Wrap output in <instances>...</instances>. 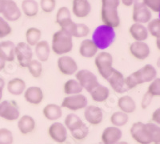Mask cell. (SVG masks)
I'll list each match as a JSON object with an SVG mask.
<instances>
[{"mask_svg":"<svg viewBox=\"0 0 160 144\" xmlns=\"http://www.w3.org/2000/svg\"><path fill=\"white\" fill-rule=\"evenodd\" d=\"M132 139L138 144H159L160 128L154 122H136L130 129Z\"/></svg>","mask_w":160,"mask_h":144,"instance_id":"cell-1","label":"cell"},{"mask_svg":"<svg viewBox=\"0 0 160 144\" xmlns=\"http://www.w3.org/2000/svg\"><path fill=\"white\" fill-rule=\"evenodd\" d=\"M157 77V70L151 64H146L145 66L138 71L126 77V84L128 90H132L137 86L150 82Z\"/></svg>","mask_w":160,"mask_h":144,"instance_id":"cell-2","label":"cell"},{"mask_svg":"<svg viewBox=\"0 0 160 144\" xmlns=\"http://www.w3.org/2000/svg\"><path fill=\"white\" fill-rule=\"evenodd\" d=\"M73 47V37L69 34L60 29L53 34L51 49L55 55L58 56L68 55L72 51Z\"/></svg>","mask_w":160,"mask_h":144,"instance_id":"cell-3","label":"cell"},{"mask_svg":"<svg viewBox=\"0 0 160 144\" xmlns=\"http://www.w3.org/2000/svg\"><path fill=\"white\" fill-rule=\"evenodd\" d=\"M115 29L102 24L95 28L93 32L92 40L98 50L104 51L112 45L115 40Z\"/></svg>","mask_w":160,"mask_h":144,"instance_id":"cell-4","label":"cell"},{"mask_svg":"<svg viewBox=\"0 0 160 144\" xmlns=\"http://www.w3.org/2000/svg\"><path fill=\"white\" fill-rule=\"evenodd\" d=\"M113 64L114 58L109 52L102 51L95 55V65L99 75L104 79H107L114 70Z\"/></svg>","mask_w":160,"mask_h":144,"instance_id":"cell-5","label":"cell"},{"mask_svg":"<svg viewBox=\"0 0 160 144\" xmlns=\"http://www.w3.org/2000/svg\"><path fill=\"white\" fill-rule=\"evenodd\" d=\"M20 117V109L15 100H3L0 102V118L13 122Z\"/></svg>","mask_w":160,"mask_h":144,"instance_id":"cell-6","label":"cell"},{"mask_svg":"<svg viewBox=\"0 0 160 144\" xmlns=\"http://www.w3.org/2000/svg\"><path fill=\"white\" fill-rule=\"evenodd\" d=\"M75 79H77L82 89L90 93L95 87L99 84L96 75L89 70L82 69L75 73Z\"/></svg>","mask_w":160,"mask_h":144,"instance_id":"cell-7","label":"cell"},{"mask_svg":"<svg viewBox=\"0 0 160 144\" xmlns=\"http://www.w3.org/2000/svg\"><path fill=\"white\" fill-rule=\"evenodd\" d=\"M33 55L32 48L26 42H20L15 45V55L18 65L22 68H27L33 59Z\"/></svg>","mask_w":160,"mask_h":144,"instance_id":"cell-8","label":"cell"},{"mask_svg":"<svg viewBox=\"0 0 160 144\" xmlns=\"http://www.w3.org/2000/svg\"><path fill=\"white\" fill-rule=\"evenodd\" d=\"M132 19L134 22L147 24L152 18V13L141 0H135L133 3Z\"/></svg>","mask_w":160,"mask_h":144,"instance_id":"cell-9","label":"cell"},{"mask_svg":"<svg viewBox=\"0 0 160 144\" xmlns=\"http://www.w3.org/2000/svg\"><path fill=\"white\" fill-rule=\"evenodd\" d=\"M88 101L85 95L81 94L68 95L62 100L61 107L71 111L83 110L88 106Z\"/></svg>","mask_w":160,"mask_h":144,"instance_id":"cell-10","label":"cell"},{"mask_svg":"<svg viewBox=\"0 0 160 144\" xmlns=\"http://www.w3.org/2000/svg\"><path fill=\"white\" fill-rule=\"evenodd\" d=\"M100 15L103 25L108 26L113 29L118 28L120 26L121 20H120L118 8L102 7Z\"/></svg>","mask_w":160,"mask_h":144,"instance_id":"cell-11","label":"cell"},{"mask_svg":"<svg viewBox=\"0 0 160 144\" xmlns=\"http://www.w3.org/2000/svg\"><path fill=\"white\" fill-rule=\"evenodd\" d=\"M1 14L8 22H16L22 17V11L14 0H2Z\"/></svg>","mask_w":160,"mask_h":144,"instance_id":"cell-12","label":"cell"},{"mask_svg":"<svg viewBox=\"0 0 160 144\" xmlns=\"http://www.w3.org/2000/svg\"><path fill=\"white\" fill-rule=\"evenodd\" d=\"M106 80L108 81L110 87L112 88V90L115 93L123 94L129 91L127 87V84H126L124 75L115 68Z\"/></svg>","mask_w":160,"mask_h":144,"instance_id":"cell-13","label":"cell"},{"mask_svg":"<svg viewBox=\"0 0 160 144\" xmlns=\"http://www.w3.org/2000/svg\"><path fill=\"white\" fill-rule=\"evenodd\" d=\"M57 67L59 72L63 75H75L78 71V63L76 61L69 55H61L57 60Z\"/></svg>","mask_w":160,"mask_h":144,"instance_id":"cell-14","label":"cell"},{"mask_svg":"<svg viewBox=\"0 0 160 144\" xmlns=\"http://www.w3.org/2000/svg\"><path fill=\"white\" fill-rule=\"evenodd\" d=\"M129 52L133 58L139 61H143L151 55V48L143 41H134L129 47Z\"/></svg>","mask_w":160,"mask_h":144,"instance_id":"cell-15","label":"cell"},{"mask_svg":"<svg viewBox=\"0 0 160 144\" xmlns=\"http://www.w3.org/2000/svg\"><path fill=\"white\" fill-rule=\"evenodd\" d=\"M48 135L53 141L62 144L68 139V129L61 122H55L51 124L48 128Z\"/></svg>","mask_w":160,"mask_h":144,"instance_id":"cell-16","label":"cell"},{"mask_svg":"<svg viewBox=\"0 0 160 144\" xmlns=\"http://www.w3.org/2000/svg\"><path fill=\"white\" fill-rule=\"evenodd\" d=\"M84 119L92 126L99 125L103 119L102 110L95 105H88L84 108Z\"/></svg>","mask_w":160,"mask_h":144,"instance_id":"cell-17","label":"cell"},{"mask_svg":"<svg viewBox=\"0 0 160 144\" xmlns=\"http://www.w3.org/2000/svg\"><path fill=\"white\" fill-rule=\"evenodd\" d=\"M23 96L26 102L35 106L39 105L44 99V94L42 88L37 86H31L26 88Z\"/></svg>","mask_w":160,"mask_h":144,"instance_id":"cell-18","label":"cell"},{"mask_svg":"<svg viewBox=\"0 0 160 144\" xmlns=\"http://www.w3.org/2000/svg\"><path fill=\"white\" fill-rule=\"evenodd\" d=\"M122 132L119 127L115 126L105 128L101 135V141L102 144H116L121 140Z\"/></svg>","mask_w":160,"mask_h":144,"instance_id":"cell-19","label":"cell"},{"mask_svg":"<svg viewBox=\"0 0 160 144\" xmlns=\"http://www.w3.org/2000/svg\"><path fill=\"white\" fill-rule=\"evenodd\" d=\"M91 11V6L88 0H73L72 13L76 18H87Z\"/></svg>","mask_w":160,"mask_h":144,"instance_id":"cell-20","label":"cell"},{"mask_svg":"<svg viewBox=\"0 0 160 144\" xmlns=\"http://www.w3.org/2000/svg\"><path fill=\"white\" fill-rule=\"evenodd\" d=\"M36 128V122L32 116L24 115L18 119V129L22 135H29Z\"/></svg>","mask_w":160,"mask_h":144,"instance_id":"cell-21","label":"cell"},{"mask_svg":"<svg viewBox=\"0 0 160 144\" xmlns=\"http://www.w3.org/2000/svg\"><path fill=\"white\" fill-rule=\"evenodd\" d=\"M98 49L92 39H84L81 42L78 48V53L82 58H95L98 54Z\"/></svg>","mask_w":160,"mask_h":144,"instance_id":"cell-22","label":"cell"},{"mask_svg":"<svg viewBox=\"0 0 160 144\" xmlns=\"http://www.w3.org/2000/svg\"><path fill=\"white\" fill-rule=\"evenodd\" d=\"M51 49L49 42L46 40H40L35 46V54L37 59L41 62L48 61L51 55Z\"/></svg>","mask_w":160,"mask_h":144,"instance_id":"cell-23","label":"cell"},{"mask_svg":"<svg viewBox=\"0 0 160 144\" xmlns=\"http://www.w3.org/2000/svg\"><path fill=\"white\" fill-rule=\"evenodd\" d=\"M129 34L135 41L147 40L149 36L148 29L144 24L134 22L129 27Z\"/></svg>","mask_w":160,"mask_h":144,"instance_id":"cell-24","label":"cell"},{"mask_svg":"<svg viewBox=\"0 0 160 144\" xmlns=\"http://www.w3.org/2000/svg\"><path fill=\"white\" fill-rule=\"evenodd\" d=\"M7 89L9 94L14 96H19L23 95L24 91L27 88V84L22 78H14L8 82Z\"/></svg>","mask_w":160,"mask_h":144,"instance_id":"cell-25","label":"cell"},{"mask_svg":"<svg viewBox=\"0 0 160 144\" xmlns=\"http://www.w3.org/2000/svg\"><path fill=\"white\" fill-rule=\"evenodd\" d=\"M62 107L55 103H49L44 107L42 114L46 119L49 121H57L62 116Z\"/></svg>","mask_w":160,"mask_h":144,"instance_id":"cell-26","label":"cell"},{"mask_svg":"<svg viewBox=\"0 0 160 144\" xmlns=\"http://www.w3.org/2000/svg\"><path fill=\"white\" fill-rule=\"evenodd\" d=\"M15 44L11 40H4L0 42V55L7 62H13L15 60Z\"/></svg>","mask_w":160,"mask_h":144,"instance_id":"cell-27","label":"cell"},{"mask_svg":"<svg viewBox=\"0 0 160 144\" xmlns=\"http://www.w3.org/2000/svg\"><path fill=\"white\" fill-rule=\"evenodd\" d=\"M118 107L122 112L128 115L134 113L136 111V102L130 95H122L118 100Z\"/></svg>","mask_w":160,"mask_h":144,"instance_id":"cell-28","label":"cell"},{"mask_svg":"<svg viewBox=\"0 0 160 144\" xmlns=\"http://www.w3.org/2000/svg\"><path fill=\"white\" fill-rule=\"evenodd\" d=\"M91 99L95 102H103L108 100L110 96V90L102 84H98L90 92Z\"/></svg>","mask_w":160,"mask_h":144,"instance_id":"cell-29","label":"cell"},{"mask_svg":"<svg viewBox=\"0 0 160 144\" xmlns=\"http://www.w3.org/2000/svg\"><path fill=\"white\" fill-rule=\"evenodd\" d=\"M21 11L25 16L34 18L38 14L39 5L35 0H23L21 3Z\"/></svg>","mask_w":160,"mask_h":144,"instance_id":"cell-30","label":"cell"},{"mask_svg":"<svg viewBox=\"0 0 160 144\" xmlns=\"http://www.w3.org/2000/svg\"><path fill=\"white\" fill-rule=\"evenodd\" d=\"M26 42L31 47H35L42 38V31L37 27H30L25 33Z\"/></svg>","mask_w":160,"mask_h":144,"instance_id":"cell-31","label":"cell"},{"mask_svg":"<svg viewBox=\"0 0 160 144\" xmlns=\"http://www.w3.org/2000/svg\"><path fill=\"white\" fill-rule=\"evenodd\" d=\"M83 91L82 86L75 78H71L66 81L63 85V91L67 95L81 94Z\"/></svg>","mask_w":160,"mask_h":144,"instance_id":"cell-32","label":"cell"},{"mask_svg":"<svg viewBox=\"0 0 160 144\" xmlns=\"http://www.w3.org/2000/svg\"><path fill=\"white\" fill-rule=\"evenodd\" d=\"M110 121L113 126L121 127L128 123L129 121V115L121 111H115L110 117Z\"/></svg>","mask_w":160,"mask_h":144,"instance_id":"cell-33","label":"cell"},{"mask_svg":"<svg viewBox=\"0 0 160 144\" xmlns=\"http://www.w3.org/2000/svg\"><path fill=\"white\" fill-rule=\"evenodd\" d=\"M82 123H83V122H82V119H80V117L74 113L68 115L64 119V125H65L67 129L69 130L70 132L79 127Z\"/></svg>","mask_w":160,"mask_h":144,"instance_id":"cell-34","label":"cell"},{"mask_svg":"<svg viewBox=\"0 0 160 144\" xmlns=\"http://www.w3.org/2000/svg\"><path fill=\"white\" fill-rule=\"evenodd\" d=\"M29 73L35 78H39L42 74V62L38 59H32L27 67Z\"/></svg>","mask_w":160,"mask_h":144,"instance_id":"cell-35","label":"cell"},{"mask_svg":"<svg viewBox=\"0 0 160 144\" xmlns=\"http://www.w3.org/2000/svg\"><path fill=\"white\" fill-rule=\"evenodd\" d=\"M147 29L148 34L155 38H160V19L158 18H151L148 22Z\"/></svg>","mask_w":160,"mask_h":144,"instance_id":"cell-36","label":"cell"},{"mask_svg":"<svg viewBox=\"0 0 160 144\" xmlns=\"http://www.w3.org/2000/svg\"><path fill=\"white\" fill-rule=\"evenodd\" d=\"M71 135H72L73 138L75 139H76V140H83V139H85L88 136V134H89V128H88V127L83 122L79 127H78L77 129L71 132Z\"/></svg>","mask_w":160,"mask_h":144,"instance_id":"cell-37","label":"cell"},{"mask_svg":"<svg viewBox=\"0 0 160 144\" xmlns=\"http://www.w3.org/2000/svg\"><path fill=\"white\" fill-rule=\"evenodd\" d=\"M58 25L60 27V30H62L64 32L69 34L70 35H71L73 37L76 23L72 20V18L65 19V20L62 21V22H58Z\"/></svg>","mask_w":160,"mask_h":144,"instance_id":"cell-38","label":"cell"},{"mask_svg":"<svg viewBox=\"0 0 160 144\" xmlns=\"http://www.w3.org/2000/svg\"><path fill=\"white\" fill-rule=\"evenodd\" d=\"M90 32H91V29L88 25L84 23H76L73 38H85L89 35Z\"/></svg>","mask_w":160,"mask_h":144,"instance_id":"cell-39","label":"cell"},{"mask_svg":"<svg viewBox=\"0 0 160 144\" xmlns=\"http://www.w3.org/2000/svg\"><path fill=\"white\" fill-rule=\"evenodd\" d=\"M12 33V27L9 22L3 17L0 16V38H4Z\"/></svg>","mask_w":160,"mask_h":144,"instance_id":"cell-40","label":"cell"},{"mask_svg":"<svg viewBox=\"0 0 160 144\" xmlns=\"http://www.w3.org/2000/svg\"><path fill=\"white\" fill-rule=\"evenodd\" d=\"M151 97L160 96V78H155L154 80L150 82V85L148 86V91H147Z\"/></svg>","mask_w":160,"mask_h":144,"instance_id":"cell-41","label":"cell"},{"mask_svg":"<svg viewBox=\"0 0 160 144\" xmlns=\"http://www.w3.org/2000/svg\"><path fill=\"white\" fill-rule=\"evenodd\" d=\"M39 9L46 14H51L56 7V0H40Z\"/></svg>","mask_w":160,"mask_h":144,"instance_id":"cell-42","label":"cell"},{"mask_svg":"<svg viewBox=\"0 0 160 144\" xmlns=\"http://www.w3.org/2000/svg\"><path fill=\"white\" fill-rule=\"evenodd\" d=\"M14 135L8 128H0V144H13Z\"/></svg>","mask_w":160,"mask_h":144,"instance_id":"cell-43","label":"cell"},{"mask_svg":"<svg viewBox=\"0 0 160 144\" xmlns=\"http://www.w3.org/2000/svg\"><path fill=\"white\" fill-rule=\"evenodd\" d=\"M68 18H71V11L67 7H61L56 13L55 22L58 24V22H62V21L65 20V19H68Z\"/></svg>","mask_w":160,"mask_h":144,"instance_id":"cell-44","label":"cell"},{"mask_svg":"<svg viewBox=\"0 0 160 144\" xmlns=\"http://www.w3.org/2000/svg\"><path fill=\"white\" fill-rule=\"evenodd\" d=\"M151 12H160V0H141Z\"/></svg>","mask_w":160,"mask_h":144,"instance_id":"cell-45","label":"cell"},{"mask_svg":"<svg viewBox=\"0 0 160 144\" xmlns=\"http://www.w3.org/2000/svg\"><path fill=\"white\" fill-rule=\"evenodd\" d=\"M152 99H153V97H151L148 92H146L145 95H144L143 97H142V100H141V104H140L142 109L143 110L147 109V108L151 105Z\"/></svg>","mask_w":160,"mask_h":144,"instance_id":"cell-46","label":"cell"},{"mask_svg":"<svg viewBox=\"0 0 160 144\" xmlns=\"http://www.w3.org/2000/svg\"><path fill=\"white\" fill-rule=\"evenodd\" d=\"M102 7H110L118 8L121 4L120 0H101Z\"/></svg>","mask_w":160,"mask_h":144,"instance_id":"cell-47","label":"cell"},{"mask_svg":"<svg viewBox=\"0 0 160 144\" xmlns=\"http://www.w3.org/2000/svg\"><path fill=\"white\" fill-rule=\"evenodd\" d=\"M152 121L154 123L157 124V125H159L160 123V109L155 110L152 114Z\"/></svg>","mask_w":160,"mask_h":144,"instance_id":"cell-48","label":"cell"},{"mask_svg":"<svg viewBox=\"0 0 160 144\" xmlns=\"http://www.w3.org/2000/svg\"><path fill=\"white\" fill-rule=\"evenodd\" d=\"M6 87V82L4 80V78L0 77V102L2 101V96H3L4 88Z\"/></svg>","mask_w":160,"mask_h":144,"instance_id":"cell-49","label":"cell"},{"mask_svg":"<svg viewBox=\"0 0 160 144\" xmlns=\"http://www.w3.org/2000/svg\"><path fill=\"white\" fill-rule=\"evenodd\" d=\"M135 1V0H120V2L123 6H125V7H131L133 5Z\"/></svg>","mask_w":160,"mask_h":144,"instance_id":"cell-50","label":"cell"},{"mask_svg":"<svg viewBox=\"0 0 160 144\" xmlns=\"http://www.w3.org/2000/svg\"><path fill=\"white\" fill-rule=\"evenodd\" d=\"M6 62H7V61L4 59V58L2 56V55H0V71H2V70L5 68Z\"/></svg>","mask_w":160,"mask_h":144,"instance_id":"cell-51","label":"cell"},{"mask_svg":"<svg viewBox=\"0 0 160 144\" xmlns=\"http://www.w3.org/2000/svg\"><path fill=\"white\" fill-rule=\"evenodd\" d=\"M116 144H129V143H128V142H126V141H121V140H120V141H118V142H117Z\"/></svg>","mask_w":160,"mask_h":144,"instance_id":"cell-52","label":"cell"},{"mask_svg":"<svg viewBox=\"0 0 160 144\" xmlns=\"http://www.w3.org/2000/svg\"><path fill=\"white\" fill-rule=\"evenodd\" d=\"M2 0H0V14L2 12Z\"/></svg>","mask_w":160,"mask_h":144,"instance_id":"cell-53","label":"cell"}]
</instances>
